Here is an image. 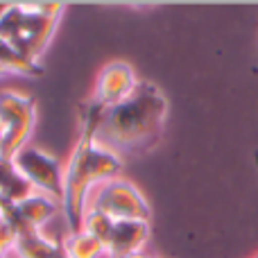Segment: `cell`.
I'll return each mask as SVG.
<instances>
[{
	"label": "cell",
	"instance_id": "1",
	"mask_svg": "<svg viewBox=\"0 0 258 258\" xmlns=\"http://www.w3.org/2000/svg\"><path fill=\"white\" fill-rule=\"evenodd\" d=\"M102 109L89 104V113L82 120V132L77 145L71 154L66 170H63V202L61 211L66 215L68 231H80L82 215L86 211V200L91 190L109 179L120 177L122 172V156L98 141L95 129L100 122Z\"/></svg>",
	"mask_w": 258,
	"mask_h": 258
},
{
	"label": "cell",
	"instance_id": "2",
	"mask_svg": "<svg viewBox=\"0 0 258 258\" xmlns=\"http://www.w3.org/2000/svg\"><path fill=\"white\" fill-rule=\"evenodd\" d=\"M168 100L150 82H141L127 100L100 113L95 136L102 145L113 150L118 156L145 152L161 138Z\"/></svg>",
	"mask_w": 258,
	"mask_h": 258
},
{
	"label": "cell",
	"instance_id": "3",
	"mask_svg": "<svg viewBox=\"0 0 258 258\" xmlns=\"http://www.w3.org/2000/svg\"><path fill=\"white\" fill-rule=\"evenodd\" d=\"M61 14V3H9L0 14V41L39 63Z\"/></svg>",
	"mask_w": 258,
	"mask_h": 258
},
{
	"label": "cell",
	"instance_id": "4",
	"mask_svg": "<svg viewBox=\"0 0 258 258\" xmlns=\"http://www.w3.org/2000/svg\"><path fill=\"white\" fill-rule=\"evenodd\" d=\"M36 125V107L30 95L21 91H0V156H14L30 145Z\"/></svg>",
	"mask_w": 258,
	"mask_h": 258
},
{
	"label": "cell",
	"instance_id": "5",
	"mask_svg": "<svg viewBox=\"0 0 258 258\" xmlns=\"http://www.w3.org/2000/svg\"><path fill=\"white\" fill-rule=\"evenodd\" d=\"M86 209L100 211L113 222H122V220H147L150 222L152 215L145 195L125 177L109 179L98 188H93L86 200Z\"/></svg>",
	"mask_w": 258,
	"mask_h": 258
},
{
	"label": "cell",
	"instance_id": "6",
	"mask_svg": "<svg viewBox=\"0 0 258 258\" xmlns=\"http://www.w3.org/2000/svg\"><path fill=\"white\" fill-rule=\"evenodd\" d=\"M14 168L36 192L59 202V204L63 202V170L66 168L59 163L57 156L34 145H27L25 150H21L14 156Z\"/></svg>",
	"mask_w": 258,
	"mask_h": 258
},
{
	"label": "cell",
	"instance_id": "7",
	"mask_svg": "<svg viewBox=\"0 0 258 258\" xmlns=\"http://www.w3.org/2000/svg\"><path fill=\"white\" fill-rule=\"evenodd\" d=\"M141 84V80L136 77L132 63L116 59L109 61L107 66H102V71L98 73L93 89V100L91 104L98 109H111L116 104H120L122 100H127L129 95L136 91V86Z\"/></svg>",
	"mask_w": 258,
	"mask_h": 258
},
{
	"label": "cell",
	"instance_id": "8",
	"mask_svg": "<svg viewBox=\"0 0 258 258\" xmlns=\"http://www.w3.org/2000/svg\"><path fill=\"white\" fill-rule=\"evenodd\" d=\"M150 222L147 220H122L113 224V231L107 240V256L109 258H125L132 254L145 251L150 242Z\"/></svg>",
	"mask_w": 258,
	"mask_h": 258
},
{
	"label": "cell",
	"instance_id": "9",
	"mask_svg": "<svg viewBox=\"0 0 258 258\" xmlns=\"http://www.w3.org/2000/svg\"><path fill=\"white\" fill-rule=\"evenodd\" d=\"M16 209L32 229L43 231V227L57 215V211H61V204L54 202V200H50V197H45V195H41V192H32L30 197H25L23 202H18Z\"/></svg>",
	"mask_w": 258,
	"mask_h": 258
},
{
	"label": "cell",
	"instance_id": "10",
	"mask_svg": "<svg viewBox=\"0 0 258 258\" xmlns=\"http://www.w3.org/2000/svg\"><path fill=\"white\" fill-rule=\"evenodd\" d=\"M32 192L36 190L18 174V170L14 168V161H7L0 156V202L18 204L25 197H30Z\"/></svg>",
	"mask_w": 258,
	"mask_h": 258
},
{
	"label": "cell",
	"instance_id": "11",
	"mask_svg": "<svg viewBox=\"0 0 258 258\" xmlns=\"http://www.w3.org/2000/svg\"><path fill=\"white\" fill-rule=\"evenodd\" d=\"M66 258H104L107 256V245L98 240L95 236L86 231H68L59 240Z\"/></svg>",
	"mask_w": 258,
	"mask_h": 258
},
{
	"label": "cell",
	"instance_id": "12",
	"mask_svg": "<svg viewBox=\"0 0 258 258\" xmlns=\"http://www.w3.org/2000/svg\"><path fill=\"white\" fill-rule=\"evenodd\" d=\"M59 247H61V245H59V240L45 236L43 231L32 229V231L18 236L14 256H16V258H50L54 251L59 249Z\"/></svg>",
	"mask_w": 258,
	"mask_h": 258
},
{
	"label": "cell",
	"instance_id": "13",
	"mask_svg": "<svg viewBox=\"0 0 258 258\" xmlns=\"http://www.w3.org/2000/svg\"><path fill=\"white\" fill-rule=\"evenodd\" d=\"M0 68H3L7 75H21V77H39L43 75V68L36 61L23 57L21 52L7 45L5 41H0Z\"/></svg>",
	"mask_w": 258,
	"mask_h": 258
},
{
	"label": "cell",
	"instance_id": "14",
	"mask_svg": "<svg viewBox=\"0 0 258 258\" xmlns=\"http://www.w3.org/2000/svg\"><path fill=\"white\" fill-rule=\"evenodd\" d=\"M113 224L116 222H113L111 218H107L104 213H100V211H95V209H86L84 215H82L80 229L91 233V236H95L98 240H102L104 245H107L109 236H111V231H113Z\"/></svg>",
	"mask_w": 258,
	"mask_h": 258
},
{
	"label": "cell",
	"instance_id": "15",
	"mask_svg": "<svg viewBox=\"0 0 258 258\" xmlns=\"http://www.w3.org/2000/svg\"><path fill=\"white\" fill-rule=\"evenodd\" d=\"M16 231L12 227H7L5 222H0V256H9L16 249Z\"/></svg>",
	"mask_w": 258,
	"mask_h": 258
},
{
	"label": "cell",
	"instance_id": "16",
	"mask_svg": "<svg viewBox=\"0 0 258 258\" xmlns=\"http://www.w3.org/2000/svg\"><path fill=\"white\" fill-rule=\"evenodd\" d=\"M50 258H66V254H63V249H61V247H59V249L54 251V254L50 256Z\"/></svg>",
	"mask_w": 258,
	"mask_h": 258
},
{
	"label": "cell",
	"instance_id": "17",
	"mask_svg": "<svg viewBox=\"0 0 258 258\" xmlns=\"http://www.w3.org/2000/svg\"><path fill=\"white\" fill-rule=\"evenodd\" d=\"M125 258H152V256H147L145 251H141V254H132V256H125Z\"/></svg>",
	"mask_w": 258,
	"mask_h": 258
},
{
	"label": "cell",
	"instance_id": "18",
	"mask_svg": "<svg viewBox=\"0 0 258 258\" xmlns=\"http://www.w3.org/2000/svg\"><path fill=\"white\" fill-rule=\"evenodd\" d=\"M5 75H7V73H5V71H3V68H0V77H5Z\"/></svg>",
	"mask_w": 258,
	"mask_h": 258
},
{
	"label": "cell",
	"instance_id": "19",
	"mask_svg": "<svg viewBox=\"0 0 258 258\" xmlns=\"http://www.w3.org/2000/svg\"><path fill=\"white\" fill-rule=\"evenodd\" d=\"M3 9H5V3H0V14H3Z\"/></svg>",
	"mask_w": 258,
	"mask_h": 258
},
{
	"label": "cell",
	"instance_id": "20",
	"mask_svg": "<svg viewBox=\"0 0 258 258\" xmlns=\"http://www.w3.org/2000/svg\"><path fill=\"white\" fill-rule=\"evenodd\" d=\"M254 258H258V254H256V256H254Z\"/></svg>",
	"mask_w": 258,
	"mask_h": 258
}]
</instances>
